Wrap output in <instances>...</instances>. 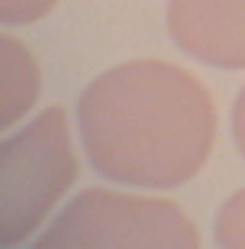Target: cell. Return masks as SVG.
Listing matches in <instances>:
<instances>
[{
    "instance_id": "cell-8",
    "label": "cell",
    "mask_w": 245,
    "mask_h": 249,
    "mask_svg": "<svg viewBox=\"0 0 245 249\" xmlns=\"http://www.w3.org/2000/svg\"><path fill=\"white\" fill-rule=\"evenodd\" d=\"M232 139H236V149L245 159V88L239 91L236 104H232Z\"/></svg>"
},
{
    "instance_id": "cell-1",
    "label": "cell",
    "mask_w": 245,
    "mask_h": 249,
    "mask_svg": "<svg viewBox=\"0 0 245 249\" xmlns=\"http://www.w3.org/2000/svg\"><path fill=\"white\" fill-rule=\"evenodd\" d=\"M78 129L97 175L164 191L187 185L207 165L216 107L181 65L136 58L107 68L81 91Z\"/></svg>"
},
{
    "instance_id": "cell-6",
    "label": "cell",
    "mask_w": 245,
    "mask_h": 249,
    "mask_svg": "<svg viewBox=\"0 0 245 249\" xmlns=\"http://www.w3.org/2000/svg\"><path fill=\"white\" fill-rule=\"evenodd\" d=\"M213 236L219 249H245V188L229 194L226 204L219 207Z\"/></svg>"
},
{
    "instance_id": "cell-7",
    "label": "cell",
    "mask_w": 245,
    "mask_h": 249,
    "mask_svg": "<svg viewBox=\"0 0 245 249\" xmlns=\"http://www.w3.org/2000/svg\"><path fill=\"white\" fill-rule=\"evenodd\" d=\"M58 0H0V19L3 26H29L36 19L49 17Z\"/></svg>"
},
{
    "instance_id": "cell-5",
    "label": "cell",
    "mask_w": 245,
    "mask_h": 249,
    "mask_svg": "<svg viewBox=\"0 0 245 249\" xmlns=\"http://www.w3.org/2000/svg\"><path fill=\"white\" fill-rule=\"evenodd\" d=\"M0 65H3V97H0V126H16L39 97V65L19 39H0Z\"/></svg>"
},
{
    "instance_id": "cell-3",
    "label": "cell",
    "mask_w": 245,
    "mask_h": 249,
    "mask_svg": "<svg viewBox=\"0 0 245 249\" xmlns=\"http://www.w3.org/2000/svg\"><path fill=\"white\" fill-rule=\"evenodd\" d=\"M78 178L71 129L62 107L42 110L0 146V243L19 246Z\"/></svg>"
},
{
    "instance_id": "cell-4",
    "label": "cell",
    "mask_w": 245,
    "mask_h": 249,
    "mask_svg": "<svg viewBox=\"0 0 245 249\" xmlns=\"http://www.w3.org/2000/svg\"><path fill=\"white\" fill-rule=\"evenodd\" d=\"M174 46L213 68H245V0H168Z\"/></svg>"
},
{
    "instance_id": "cell-2",
    "label": "cell",
    "mask_w": 245,
    "mask_h": 249,
    "mask_svg": "<svg viewBox=\"0 0 245 249\" xmlns=\"http://www.w3.org/2000/svg\"><path fill=\"white\" fill-rule=\"evenodd\" d=\"M29 249H200V233L174 201L87 188Z\"/></svg>"
}]
</instances>
